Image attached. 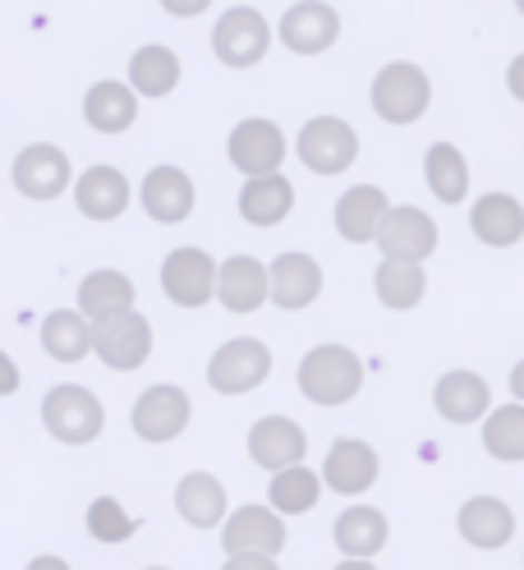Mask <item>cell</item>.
<instances>
[{
  "instance_id": "36",
  "label": "cell",
  "mask_w": 524,
  "mask_h": 570,
  "mask_svg": "<svg viewBox=\"0 0 524 570\" xmlns=\"http://www.w3.org/2000/svg\"><path fill=\"white\" fill-rule=\"evenodd\" d=\"M83 524H88V539L101 548H120L138 533V520H134V511H125L120 497H92Z\"/></svg>"
},
{
  "instance_id": "35",
  "label": "cell",
  "mask_w": 524,
  "mask_h": 570,
  "mask_svg": "<svg viewBox=\"0 0 524 570\" xmlns=\"http://www.w3.org/2000/svg\"><path fill=\"white\" fill-rule=\"evenodd\" d=\"M478 442H483V451L493 460H502V465H520V460H524V405L520 401L497 405L493 414L483 419Z\"/></svg>"
},
{
  "instance_id": "23",
  "label": "cell",
  "mask_w": 524,
  "mask_h": 570,
  "mask_svg": "<svg viewBox=\"0 0 524 570\" xmlns=\"http://www.w3.org/2000/svg\"><path fill=\"white\" fill-rule=\"evenodd\" d=\"M469 235L483 248H515L524 239V203L506 189L478 194L469 203Z\"/></svg>"
},
{
  "instance_id": "27",
  "label": "cell",
  "mask_w": 524,
  "mask_h": 570,
  "mask_svg": "<svg viewBox=\"0 0 524 570\" xmlns=\"http://www.w3.org/2000/svg\"><path fill=\"white\" fill-rule=\"evenodd\" d=\"M138 120V92L125 79H97L83 92V125L92 134H125Z\"/></svg>"
},
{
  "instance_id": "44",
  "label": "cell",
  "mask_w": 524,
  "mask_h": 570,
  "mask_svg": "<svg viewBox=\"0 0 524 570\" xmlns=\"http://www.w3.org/2000/svg\"><path fill=\"white\" fill-rule=\"evenodd\" d=\"M515 10H520V19H524V0H515Z\"/></svg>"
},
{
  "instance_id": "40",
  "label": "cell",
  "mask_w": 524,
  "mask_h": 570,
  "mask_svg": "<svg viewBox=\"0 0 524 570\" xmlns=\"http://www.w3.org/2000/svg\"><path fill=\"white\" fill-rule=\"evenodd\" d=\"M506 92H511V97L524 106V51H520V56L506 65Z\"/></svg>"
},
{
  "instance_id": "4",
  "label": "cell",
  "mask_w": 524,
  "mask_h": 570,
  "mask_svg": "<svg viewBox=\"0 0 524 570\" xmlns=\"http://www.w3.org/2000/svg\"><path fill=\"white\" fill-rule=\"evenodd\" d=\"M189 423H194V401H189V391L175 382H152L148 391H138V401L129 410L134 438L148 446H166L175 438H185Z\"/></svg>"
},
{
  "instance_id": "22",
  "label": "cell",
  "mask_w": 524,
  "mask_h": 570,
  "mask_svg": "<svg viewBox=\"0 0 524 570\" xmlns=\"http://www.w3.org/2000/svg\"><path fill=\"white\" fill-rule=\"evenodd\" d=\"M217 304L226 313H258L263 304H271V267L258 263L254 254H235L221 263L217 276Z\"/></svg>"
},
{
  "instance_id": "18",
  "label": "cell",
  "mask_w": 524,
  "mask_h": 570,
  "mask_svg": "<svg viewBox=\"0 0 524 570\" xmlns=\"http://www.w3.org/2000/svg\"><path fill=\"white\" fill-rule=\"evenodd\" d=\"M75 207L83 212L88 222H120L125 212H129V203H134V185H129V175L120 170V166H111V161H97V166H88V170H79V180H75Z\"/></svg>"
},
{
  "instance_id": "32",
  "label": "cell",
  "mask_w": 524,
  "mask_h": 570,
  "mask_svg": "<svg viewBox=\"0 0 524 570\" xmlns=\"http://www.w3.org/2000/svg\"><path fill=\"white\" fill-rule=\"evenodd\" d=\"M373 291H377V304L382 308L409 313V308L424 304V295H428V272H424V263L382 258L377 272H373Z\"/></svg>"
},
{
  "instance_id": "12",
  "label": "cell",
  "mask_w": 524,
  "mask_h": 570,
  "mask_svg": "<svg viewBox=\"0 0 524 570\" xmlns=\"http://www.w3.org/2000/svg\"><path fill=\"white\" fill-rule=\"evenodd\" d=\"M221 548H226V557H244V552L281 557L286 552V515L271 507H258V502L235 507L221 524Z\"/></svg>"
},
{
  "instance_id": "43",
  "label": "cell",
  "mask_w": 524,
  "mask_h": 570,
  "mask_svg": "<svg viewBox=\"0 0 524 570\" xmlns=\"http://www.w3.org/2000/svg\"><path fill=\"white\" fill-rule=\"evenodd\" d=\"M332 570H377L373 561H355V557H345V561H336Z\"/></svg>"
},
{
  "instance_id": "17",
  "label": "cell",
  "mask_w": 524,
  "mask_h": 570,
  "mask_svg": "<svg viewBox=\"0 0 524 570\" xmlns=\"http://www.w3.org/2000/svg\"><path fill=\"white\" fill-rule=\"evenodd\" d=\"M433 410L437 419L456 423V428H469V423H483L493 414V382L474 368H451L433 382Z\"/></svg>"
},
{
  "instance_id": "34",
  "label": "cell",
  "mask_w": 524,
  "mask_h": 570,
  "mask_svg": "<svg viewBox=\"0 0 524 570\" xmlns=\"http://www.w3.org/2000/svg\"><path fill=\"white\" fill-rule=\"evenodd\" d=\"M323 488H327L323 483V470H308V465L281 470V474H271V483H267V507L281 511L286 520L290 515H308L313 507H318Z\"/></svg>"
},
{
  "instance_id": "19",
  "label": "cell",
  "mask_w": 524,
  "mask_h": 570,
  "mask_svg": "<svg viewBox=\"0 0 524 570\" xmlns=\"http://www.w3.org/2000/svg\"><path fill=\"white\" fill-rule=\"evenodd\" d=\"M392 207L396 203L387 198V189H377V185H349L336 198V207H332V226H336V235L345 244H377L382 226H387V217H392Z\"/></svg>"
},
{
  "instance_id": "20",
  "label": "cell",
  "mask_w": 524,
  "mask_h": 570,
  "mask_svg": "<svg viewBox=\"0 0 524 570\" xmlns=\"http://www.w3.org/2000/svg\"><path fill=\"white\" fill-rule=\"evenodd\" d=\"M382 474V455L364 438H336L323 455V483L336 497H364Z\"/></svg>"
},
{
  "instance_id": "9",
  "label": "cell",
  "mask_w": 524,
  "mask_h": 570,
  "mask_svg": "<svg viewBox=\"0 0 524 570\" xmlns=\"http://www.w3.org/2000/svg\"><path fill=\"white\" fill-rule=\"evenodd\" d=\"M152 323L138 308L129 313H116V317H101V323H92V354L101 364H107L111 373H134L144 368L152 360Z\"/></svg>"
},
{
  "instance_id": "3",
  "label": "cell",
  "mask_w": 524,
  "mask_h": 570,
  "mask_svg": "<svg viewBox=\"0 0 524 570\" xmlns=\"http://www.w3.org/2000/svg\"><path fill=\"white\" fill-rule=\"evenodd\" d=\"M42 428L60 446H88L107 428V405L83 382H60L42 396Z\"/></svg>"
},
{
  "instance_id": "1",
  "label": "cell",
  "mask_w": 524,
  "mask_h": 570,
  "mask_svg": "<svg viewBox=\"0 0 524 570\" xmlns=\"http://www.w3.org/2000/svg\"><path fill=\"white\" fill-rule=\"evenodd\" d=\"M295 386L308 405H349L364 391V360L340 341L313 345L295 368Z\"/></svg>"
},
{
  "instance_id": "42",
  "label": "cell",
  "mask_w": 524,
  "mask_h": 570,
  "mask_svg": "<svg viewBox=\"0 0 524 570\" xmlns=\"http://www.w3.org/2000/svg\"><path fill=\"white\" fill-rule=\"evenodd\" d=\"M511 401H520V405H524V360H515V364H511Z\"/></svg>"
},
{
  "instance_id": "38",
  "label": "cell",
  "mask_w": 524,
  "mask_h": 570,
  "mask_svg": "<svg viewBox=\"0 0 524 570\" xmlns=\"http://www.w3.org/2000/svg\"><path fill=\"white\" fill-rule=\"evenodd\" d=\"M161 10L170 19H198V14L212 10V0H161Z\"/></svg>"
},
{
  "instance_id": "13",
  "label": "cell",
  "mask_w": 524,
  "mask_h": 570,
  "mask_svg": "<svg viewBox=\"0 0 524 570\" xmlns=\"http://www.w3.org/2000/svg\"><path fill=\"white\" fill-rule=\"evenodd\" d=\"M276 38L295 56H323L340 42V14L327 0H290L281 23H276Z\"/></svg>"
},
{
  "instance_id": "8",
  "label": "cell",
  "mask_w": 524,
  "mask_h": 570,
  "mask_svg": "<svg viewBox=\"0 0 524 570\" xmlns=\"http://www.w3.org/2000/svg\"><path fill=\"white\" fill-rule=\"evenodd\" d=\"M295 157L313 170V175H345L359 161V134L340 116H313L304 120V129L295 134Z\"/></svg>"
},
{
  "instance_id": "6",
  "label": "cell",
  "mask_w": 524,
  "mask_h": 570,
  "mask_svg": "<svg viewBox=\"0 0 524 570\" xmlns=\"http://www.w3.org/2000/svg\"><path fill=\"white\" fill-rule=\"evenodd\" d=\"M271 364L276 360H271L267 341L235 336L212 350V360H207V386H212L217 396H249V391H258L271 377Z\"/></svg>"
},
{
  "instance_id": "30",
  "label": "cell",
  "mask_w": 524,
  "mask_h": 570,
  "mask_svg": "<svg viewBox=\"0 0 524 570\" xmlns=\"http://www.w3.org/2000/svg\"><path fill=\"white\" fill-rule=\"evenodd\" d=\"M42 350L56 364H79L92 354V317L79 308H51L42 317Z\"/></svg>"
},
{
  "instance_id": "39",
  "label": "cell",
  "mask_w": 524,
  "mask_h": 570,
  "mask_svg": "<svg viewBox=\"0 0 524 570\" xmlns=\"http://www.w3.org/2000/svg\"><path fill=\"white\" fill-rule=\"evenodd\" d=\"M221 570H281V561H276V557H254V552H244V557H226Z\"/></svg>"
},
{
  "instance_id": "41",
  "label": "cell",
  "mask_w": 524,
  "mask_h": 570,
  "mask_svg": "<svg viewBox=\"0 0 524 570\" xmlns=\"http://www.w3.org/2000/svg\"><path fill=\"white\" fill-rule=\"evenodd\" d=\"M23 570H75V566H69L65 557H56V552H42V557H32Z\"/></svg>"
},
{
  "instance_id": "31",
  "label": "cell",
  "mask_w": 524,
  "mask_h": 570,
  "mask_svg": "<svg viewBox=\"0 0 524 570\" xmlns=\"http://www.w3.org/2000/svg\"><path fill=\"white\" fill-rule=\"evenodd\" d=\"M138 299L134 281L120 272V267H97L79 281V313H88L92 323H101V317H116V313H129Z\"/></svg>"
},
{
  "instance_id": "5",
  "label": "cell",
  "mask_w": 524,
  "mask_h": 570,
  "mask_svg": "<svg viewBox=\"0 0 524 570\" xmlns=\"http://www.w3.org/2000/svg\"><path fill=\"white\" fill-rule=\"evenodd\" d=\"M271 38H276V28L267 23L263 10H254V6H230V10H221L217 23H212V56H217L226 69H254V65L267 60Z\"/></svg>"
},
{
  "instance_id": "2",
  "label": "cell",
  "mask_w": 524,
  "mask_h": 570,
  "mask_svg": "<svg viewBox=\"0 0 524 570\" xmlns=\"http://www.w3.org/2000/svg\"><path fill=\"white\" fill-rule=\"evenodd\" d=\"M368 101H373V116L387 120V125H418L428 116L433 106V79L424 65L414 60H392L382 65L373 75V88H368Z\"/></svg>"
},
{
  "instance_id": "25",
  "label": "cell",
  "mask_w": 524,
  "mask_h": 570,
  "mask_svg": "<svg viewBox=\"0 0 524 570\" xmlns=\"http://www.w3.org/2000/svg\"><path fill=\"white\" fill-rule=\"evenodd\" d=\"M175 515H180L189 529H221L230 515L226 483L207 470H189L180 483H175Z\"/></svg>"
},
{
  "instance_id": "33",
  "label": "cell",
  "mask_w": 524,
  "mask_h": 570,
  "mask_svg": "<svg viewBox=\"0 0 524 570\" xmlns=\"http://www.w3.org/2000/svg\"><path fill=\"white\" fill-rule=\"evenodd\" d=\"M424 185L433 189L437 203L461 207L469 198V157L456 148V142H433L424 153Z\"/></svg>"
},
{
  "instance_id": "14",
  "label": "cell",
  "mask_w": 524,
  "mask_h": 570,
  "mask_svg": "<svg viewBox=\"0 0 524 570\" xmlns=\"http://www.w3.org/2000/svg\"><path fill=\"white\" fill-rule=\"evenodd\" d=\"M138 207L148 212V217L157 226H180L194 217V207H198V189L189 180V170L185 166H152L144 180H138Z\"/></svg>"
},
{
  "instance_id": "24",
  "label": "cell",
  "mask_w": 524,
  "mask_h": 570,
  "mask_svg": "<svg viewBox=\"0 0 524 570\" xmlns=\"http://www.w3.org/2000/svg\"><path fill=\"white\" fill-rule=\"evenodd\" d=\"M456 533L478 552H502L515 539V511L502 502V497L478 492V497H469V502H461Z\"/></svg>"
},
{
  "instance_id": "37",
  "label": "cell",
  "mask_w": 524,
  "mask_h": 570,
  "mask_svg": "<svg viewBox=\"0 0 524 570\" xmlns=\"http://www.w3.org/2000/svg\"><path fill=\"white\" fill-rule=\"evenodd\" d=\"M19 386H23V368L14 364L10 350H0V396H14Z\"/></svg>"
},
{
  "instance_id": "10",
  "label": "cell",
  "mask_w": 524,
  "mask_h": 570,
  "mask_svg": "<svg viewBox=\"0 0 524 570\" xmlns=\"http://www.w3.org/2000/svg\"><path fill=\"white\" fill-rule=\"evenodd\" d=\"M286 129L267 120V116H244L230 138H226V157L230 166L244 175V180H258V175H276L286 161Z\"/></svg>"
},
{
  "instance_id": "11",
  "label": "cell",
  "mask_w": 524,
  "mask_h": 570,
  "mask_svg": "<svg viewBox=\"0 0 524 570\" xmlns=\"http://www.w3.org/2000/svg\"><path fill=\"white\" fill-rule=\"evenodd\" d=\"M10 180L28 203H51L65 189H75L79 175H75V161H69L65 148H56V142H28L10 166Z\"/></svg>"
},
{
  "instance_id": "7",
  "label": "cell",
  "mask_w": 524,
  "mask_h": 570,
  "mask_svg": "<svg viewBox=\"0 0 524 570\" xmlns=\"http://www.w3.org/2000/svg\"><path fill=\"white\" fill-rule=\"evenodd\" d=\"M217 276H221V263L198 244L170 248V254L161 258V272H157L161 295L175 308H207L217 299Z\"/></svg>"
},
{
  "instance_id": "15",
  "label": "cell",
  "mask_w": 524,
  "mask_h": 570,
  "mask_svg": "<svg viewBox=\"0 0 524 570\" xmlns=\"http://www.w3.org/2000/svg\"><path fill=\"white\" fill-rule=\"evenodd\" d=\"M244 446H249V460H254L258 470L281 474V470L304 465V455H308V433H304V428H299L290 414H263V419L249 428Z\"/></svg>"
},
{
  "instance_id": "21",
  "label": "cell",
  "mask_w": 524,
  "mask_h": 570,
  "mask_svg": "<svg viewBox=\"0 0 524 570\" xmlns=\"http://www.w3.org/2000/svg\"><path fill=\"white\" fill-rule=\"evenodd\" d=\"M271 304L281 313H304L318 304L323 295V263L313 254H299V248H286L271 263Z\"/></svg>"
},
{
  "instance_id": "28",
  "label": "cell",
  "mask_w": 524,
  "mask_h": 570,
  "mask_svg": "<svg viewBox=\"0 0 524 570\" xmlns=\"http://www.w3.org/2000/svg\"><path fill=\"white\" fill-rule=\"evenodd\" d=\"M235 207H239V217L249 222V226H258V230L281 226L290 212H295V180H286L281 170H276V175H258V180H244Z\"/></svg>"
},
{
  "instance_id": "29",
  "label": "cell",
  "mask_w": 524,
  "mask_h": 570,
  "mask_svg": "<svg viewBox=\"0 0 524 570\" xmlns=\"http://www.w3.org/2000/svg\"><path fill=\"white\" fill-rule=\"evenodd\" d=\"M180 79H185L180 56H175L170 47H161V42H148V47H138V51L129 56L125 83H129L138 97H148V101L170 97L175 88H180Z\"/></svg>"
},
{
  "instance_id": "45",
  "label": "cell",
  "mask_w": 524,
  "mask_h": 570,
  "mask_svg": "<svg viewBox=\"0 0 524 570\" xmlns=\"http://www.w3.org/2000/svg\"><path fill=\"white\" fill-rule=\"evenodd\" d=\"M144 570H170V566H144Z\"/></svg>"
},
{
  "instance_id": "26",
  "label": "cell",
  "mask_w": 524,
  "mask_h": 570,
  "mask_svg": "<svg viewBox=\"0 0 524 570\" xmlns=\"http://www.w3.org/2000/svg\"><path fill=\"white\" fill-rule=\"evenodd\" d=\"M332 543H336L340 557L373 561L382 548L392 543V520L382 515L377 507L355 502V507H345V511L336 515V524H332Z\"/></svg>"
},
{
  "instance_id": "16",
  "label": "cell",
  "mask_w": 524,
  "mask_h": 570,
  "mask_svg": "<svg viewBox=\"0 0 524 570\" xmlns=\"http://www.w3.org/2000/svg\"><path fill=\"white\" fill-rule=\"evenodd\" d=\"M437 244H442V230H437V222L428 217V212L414 207V203H396L387 226H382V235H377V254L401 258V263H428L437 254Z\"/></svg>"
}]
</instances>
